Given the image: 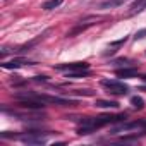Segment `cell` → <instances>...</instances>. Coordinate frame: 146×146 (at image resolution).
<instances>
[{"instance_id":"9","label":"cell","mask_w":146,"mask_h":146,"mask_svg":"<svg viewBox=\"0 0 146 146\" xmlns=\"http://www.w3.org/2000/svg\"><path fill=\"white\" fill-rule=\"evenodd\" d=\"M144 9H146V0H136V2L131 5L129 16H134V14H137V12H141V11H144Z\"/></svg>"},{"instance_id":"14","label":"cell","mask_w":146,"mask_h":146,"mask_svg":"<svg viewBox=\"0 0 146 146\" xmlns=\"http://www.w3.org/2000/svg\"><path fill=\"white\" fill-rule=\"evenodd\" d=\"M88 76V70H81V72H72V74H67V78H72V79H79V78H84Z\"/></svg>"},{"instance_id":"2","label":"cell","mask_w":146,"mask_h":146,"mask_svg":"<svg viewBox=\"0 0 146 146\" xmlns=\"http://www.w3.org/2000/svg\"><path fill=\"white\" fill-rule=\"evenodd\" d=\"M100 21H105V17H103V16H88V17L81 19L74 29L67 33V38H70V36H76L78 33L84 31V29H86V28H90V26H95V24H98Z\"/></svg>"},{"instance_id":"5","label":"cell","mask_w":146,"mask_h":146,"mask_svg":"<svg viewBox=\"0 0 146 146\" xmlns=\"http://www.w3.org/2000/svg\"><path fill=\"white\" fill-rule=\"evenodd\" d=\"M55 69L60 70V72H65V74H72V72L88 70V69H90V64H86V62H70V64H60V65H55Z\"/></svg>"},{"instance_id":"7","label":"cell","mask_w":146,"mask_h":146,"mask_svg":"<svg viewBox=\"0 0 146 146\" xmlns=\"http://www.w3.org/2000/svg\"><path fill=\"white\" fill-rule=\"evenodd\" d=\"M24 65H35V62L26 60V58H12V60L2 64L4 69H19V67H24Z\"/></svg>"},{"instance_id":"13","label":"cell","mask_w":146,"mask_h":146,"mask_svg":"<svg viewBox=\"0 0 146 146\" xmlns=\"http://www.w3.org/2000/svg\"><path fill=\"white\" fill-rule=\"evenodd\" d=\"M131 103H132V107L137 108V110H143V108H144V100H143L141 96H132V98H131Z\"/></svg>"},{"instance_id":"11","label":"cell","mask_w":146,"mask_h":146,"mask_svg":"<svg viewBox=\"0 0 146 146\" xmlns=\"http://www.w3.org/2000/svg\"><path fill=\"white\" fill-rule=\"evenodd\" d=\"M95 107L98 108H119V103L117 102H108V100H96L95 102Z\"/></svg>"},{"instance_id":"1","label":"cell","mask_w":146,"mask_h":146,"mask_svg":"<svg viewBox=\"0 0 146 146\" xmlns=\"http://www.w3.org/2000/svg\"><path fill=\"white\" fill-rule=\"evenodd\" d=\"M120 120H125V113H119V115L105 113V115H98V117H86V119L81 120V124L78 127V134H91L93 131H96L103 125L115 124V122H120Z\"/></svg>"},{"instance_id":"10","label":"cell","mask_w":146,"mask_h":146,"mask_svg":"<svg viewBox=\"0 0 146 146\" xmlns=\"http://www.w3.org/2000/svg\"><path fill=\"white\" fill-rule=\"evenodd\" d=\"M124 2L125 0H103V2H100V9H115Z\"/></svg>"},{"instance_id":"4","label":"cell","mask_w":146,"mask_h":146,"mask_svg":"<svg viewBox=\"0 0 146 146\" xmlns=\"http://www.w3.org/2000/svg\"><path fill=\"white\" fill-rule=\"evenodd\" d=\"M12 137L19 139L26 144H46V136L38 131H29L28 134H19V136H12Z\"/></svg>"},{"instance_id":"16","label":"cell","mask_w":146,"mask_h":146,"mask_svg":"<svg viewBox=\"0 0 146 146\" xmlns=\"http://www.w3.org/2000/svg\"><path fill=\"white\" fill-rule=\"evenodd\" d=\"M141 79H143V81H146V74H144V76H141Z\"/></svg>"},{"instance_id":"15","label":"cell","mask_w":146,"mask_h":146,"mask_svg":"<svg viewBox=\"0 0 146 146\" xmlns=\"http://www.w3.org/2000/svg\"><path fill=\"white\" fill-rule=\"evenodd\" d=\"M143 38H146V28H144V29H139V31L134 35V40H143Z\"/></svg>"},{"instance_id":"3","label":"cell","mask_w":146,"mask_h":146,"mask_svg":"<svg viewBox=\"0 0 146 146\" xmlns=\"http://www.w3.org/2000/svg\"><path fill=\"white\" fill-rule=\"evenodd\" d=\"M100 84L110 95H127V91H129V86L127 84H124L120 81H115V79H103Z\"/></svg>"},{"instance_id":"12","label":"cell","mask_w":146,"mask_h":146,"mask_svg":"<svg viewBox=\"0 0 146 146\" xmlns=\"http://www.w3.org/2000/svg\"><path fill=\"white\" fill-rule=\"evenodd\" d=\"M62 2H64V0H46V2L41 5V9H45V11H52V9H55V7L62 5Z\"/></svg>"},{"instance_id":"8","label":"cell","mask_w":146,"mask_h":146,"mask_svg":"<svg viewBox=\"0 0 146 146\" xmlns=\"http://www.w3.org/2000/svg\"><path fill=\"white\" fill-rule=\"evenodd\" d=\"M115 74L119 78H134V76H137V69L136 67H124V69H117Z\"/></svg>"},{"instance_id":"6","label":"cell","mask_w":146,"mask_h":146,"mask_svg":"<svg viewBox=\"0 0 146 146\" xmlns=\"http://www.w3.org/2000/svg\"><path fill=\"white\" fill-rule=\"evenodd\" d=\"M132 129H141L143 132H146V120H136L131 124H122L120 127H115L112 132H120V131H132Z\"/></svg>"}]
</instances>
